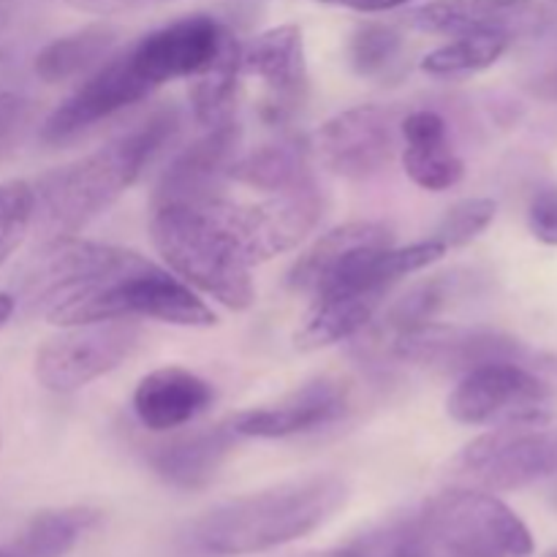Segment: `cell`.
Here are the masks:
<instances>
[{"mask_svg":"<svg viewBox=\"0 0 557 557\" xmlns=\"http://www.w3.org/2000/svg\"><path fill=\"white\" fill-rule=\"evenodd\" d=\"M451 288H455V281L449 275H433L428 281L417 283L395 305H389L384 321H381V332L389 335V341H395L403 332L430 324L444 310V305L449 302Z\"/></svg>","mask_w":557,"mask_h":557,"instance_id":"obj_29","label":"cell"},{"mask_svg":"<svg viewBox=\"0 0 557 557\" xmlns=\"http://www.w3.org/2000/svg\"><path fill=\"white\" fill-rule=\"evenodd\" d=\"M435 555L446 557H531L536 549L525 522L493 493L451 487L419 511Z\"/></svg>","mask_w":557,"mask_h":557,"instance_id":"obj_4","label":"cell"},{"mask_svg":"<svg viewBox=\"0 0 557 557\" xmlns=\"http://www.w3.org/2000/svg\"><path fill=\"white\" fill-rule=\"evenodd\" d=\"M544 557H557V549H553V553H547Z\"/></svg>","mask_w":557,"mask_h":557,"instance_id":"obj_39","label":"cell"},{"mask_svg":"<svg viewBox=\"0 0 557 557\" xmlns=\"http://www.w3.org/2000/svg\"><path fill=\"white\" fill-rule=\"evenodd\" d=\"M495 212H498V205L493 199H484V196L457 201L441 218V223L433 232V239H438L446 250L462 248V245L473 243L482 232H487L490 223L495 221Z\"/></svg>","mask_w":557,"mask_h":557,"instance_id":"obj_32","label":"cell"},{"mask_svg":"<svg viewBox=\"0 0 557 557\" xmlns=\"http://www.w3.org/2000/svg\"><path fill=\"white\" fill-rule=\"evenodd\" d=\"M326 5H341V9L362 11V14H379V11H395L400 5L413 3V0H319Z\"/></svg>","mask_w":557,"mask_h":557,"instance_id":"obj_35","label":"cell"},{"mask_svg":"<svg viewBox=\"0 0 557 557\" xmlns=\"http://www.w3.org/2000/svg\"><path fill=\"white\" fill-rule=\"evenodd\" d=\"M348 408V389L341 381L315 379L272 406L250 408L232 419L239 438H292L337 422Z\"/></svg>","mask_w":557,"mask_h":557,"instance_id":"obj_18","label":"cell"},{"mask_svg":"<svg viewBox=\"0 0 557 557\" xmlns=\"http://www.w3.org/2000/svg\"><path fill=\"white\" fill-rule=\"evenodd\" d=\"M237 120H228L215 128H205V134L194 145L185 147L169 163L156 188V207L205 205V201L218 199L221 183L228 177V166L237 158Z\"/></svg>","mask_w":557,"mask_h":557,"instance_id":"obj_17","label":"cell"},{"mask_svg":"<svg viewBox=\"0 0 557 557\" xmlns=\"http://www.w3.org/2000/svg\"><path fill=\"white\" fill-rule=\"evenodd\" d=\"M395 245L392 228L379 221H351L315 239L288 270V288L319 297L346 281L364 259Z\"/></svg>","mask_w":557,"mask_h":557,"instance_id":"obj_16","label":"cell"},{"mask_svg":"<svg viewBox=\"0 0 557 557\" xmlns=\"http://www.w3.org/2000/svg\"><path fill=\"white\" fill-rule=\"evenodd\" d=\"M330 557H438L433 544L424 536L419 515L400 517V520L384 522L370 528L362 536L351 539L337 547Z\"/></svg>","mask_w":557,"mask_h":557,"instance_id":"obj_27","label":"cell"},{"mask_svg":"<svg viewBox=\"0 0 557 557\" xmlns=\"http://www.w3.org/2000/svg\"><path fill=\"white\" fill-rule=\"evenodd\" d=\"M117 44V30L109 25H87L74 33L49 41L36 54L33 71L47 85H65L71 79H79L87 71L98 69L109 52Z\"/></svg>","mask_w":557,"mask_h":557,"instance_id":"obj_24","label":"cell"},{"mask_svg":"<svg viewBox=\"0 0 557 557\" xmlns=\"http://www.w3.org/2000/svg\"><path fill=\"white\" fill-rule=\"evenodd\" d=\"M406 22L435 36L539 38L557 30V9L542 0H430L408 11Z\"/></svg>","mask_w":557,"mask_h":557,"instance_id":"obj_11","label":"cell"},{"mask_svg":"<svg viewBox=\"0 0 557 557\" xmlns=\"http://www.w3.org/2000/svg\"><path fill=\"white\" fill-rule=\"evenodd\" d=\"M150 234L158 253L180 281L232 310H248L256 302L250 264L212 215L210 201L156 207Z\"/></svg>","mask_w":557,"mask_h":557,"instance_id":"obj_3","label":"cell"},{"mask_svg":"<svg viewBox=\"0 0 557 557\" xmlns=\"http://www.w3.org/2000/svg\"><path fill=\"white\" fill-rule=\"evenodd\" d=\"M403 169L424 190H449L466 177V163L449 141L446 120L438 112L419 109L400 125Z\"/></svg>","mask_w":557,"mask_h":557,"instance_id":"obj_20","label":"cell"},{"mask_svg":"<svg viewBox=\"0 0 557 557\" xmlns=\"http://www.w3.org/2000/svg\"><path fill=\"white\" fill-rule=\"evenodd\" d=\"M528 226L544 245L557 248V185H542L528 205Z\"/></svg>","mask_w":557,"mask_h":557,"instance_id":"obj_34","label":"cell"},{"mask_svg":"<svg viewBox=\"0 0 557 557\" xmlns=\"http://www.w3.org/2000/svg\"><path fill=\"white\" fill-rule=\"evenodd\" d=\"M228 36L232 30L215 16L190 14L147 33L134 47H128V54L145 79L158 90L166 82L194 79L210 69Z\"/></svg>","mask_w":557,"mask_h":557,"instance_id":"obj_13","label":"cell"},{"mask_svg":"<svg viewBox=\"0 0 557 557\" xmlns=\"http://www.w3.org/2000/svg\"><path fill=\"white\" fill-rule=\"evenodd\" d=\"M141 259L145 256L136 250L79 239L74 234L44 239L22 275L20 299L25 302L27 313H41L44 319L52 321L60 310L90 297L103 283L123 275Z\"/></svg>","mask_w":557,"mask_h":557,"instance_id":"obj_5","label":"cell"},{"mask_svg":"<svg viewBox=\"0 0 557 557\" xmlns=\"http://www.w3.org/2000/svg\"><path fill=\"white\" fill-rule=\"evenodd\" d=\"M348 484L332 473L294 479L207 511L196 539L207 553L256 555L319 531L346 506Z\"/></svg>","mask_w":557,"mask_h":557,"instance_id":"obj_2","label":"cell"},{"mask_svg":"<svg viewBox=\"0 0 557 557\" xmlns=\"http://www.w3.org/2000/svg\"><path fill=\"white\" fill-rule=\"evenodd\" d=\"M449 476L484 493H509L557 476V419L498 424L457 451Z\"/></svg>","mask_w":557,"mask_h":557,"instance_id":"obj_6","label":"cell"},{"mask_svg":"<svg viewBox=\"0 0 557 557\" xmlns=\"http://www.w3.org/2000/svg\"><path fill=\"white\" fill-rule=\"evenodd\" d=\"M553 386L525 362H490L460 379L446 400L455 422L498 428L553 417Z\"/></svg>","mask_w":557,"mask_h":557,"instance_id":"obj_9","label":"cell"},{"mask_svg":"<svg viewBox=\"0 0 557 557\" xmlns=\"http://www.w3.org/2000/svg\"><path fill=\"white\" fill-rule=\"evenodd\" d=\"M239 76H243V44L232 33L210 69L194 76L190 107H194V117L201 128H215V125L234 120Z\"/></svg>","mask_w":557,"mask_h":557,"instance_id":"obj_25","label":"cell"},{"mask_svg":"<svg viewBox=\"0 0 557 557\" xmlns=\"http://www.w3.org/2000/svg\"><path fill=\"white\" fill-rule=\"evenodd\" d=\"M98 522V511L87 506L41 511L25 531L3 549V557H63Z\"/></svg>","mask_w":557,"mask_h":557,"instance_id":"obj_26","label":"cell"},{"mask_svg":"<svg viewBox=\"0 0 557 557\" xmlns=\"http://www.w3.org/2000/svg\"><path fill=\"white\" fill-rule=\"evenodd\" d=\"M145 332L134 319L96 321V324L65 326L49 337L36 354V379L49 392L85 389L101 375L117 370L139 351Z\"/></svg>","mask_w":557,"mask_h":557,"instance_id":"obj_8","label":"cell"},{"mask_svg":"<svg viewBox=\"0 0 557 557\" xmlns=\"http://www.w3.org/2000/svg\"><path fill=\"white\" fill-rule=\"evenodd\" d=\"M228 180L264 194L302 188L315 183L310 172V147L305 139H281L256 147L248 156L234 158Z\"/></svg>","mask_w":557,"mask_h":557,"instance_id":"obj_22","label":"cell"},{"mask_svg":"<svg viewBox=\"0 0 557 557\" xmlns=\"http://www.w3.org/2000/svg\"><path fill=\"white\" fill-rule=\"evenodd\" d=\"M403 38L395 27L368 22L354 30L348 41V60L359 76H384L400 58Z\"/></svg>","mask_w":557,"mask_h":557,"instance_id":"obj_30","label":"cell"},{"mask_svg":"<svg viewBox=\"0 0 557 557\" xmlns=\"http://www.w3.org/2000/svg\"><path fill=\"white\" fill-rule=\"evenodd\" d=\"M74 3L76 9H87V11H114V9H123L128 0H69Z\"/></svg>","mask_w":557,"mask_h":557,"instance_id":"obj_36","label":"cell"},{"mask_svg":"<svg viewBox=\"0 0 557 557\" xmlns=\"http://www.w3.org/2000/svg\"><path fill=\"white\" fill-rule=\"evenodd\" d=\"M511 41L500 36H455L451 41L441 44L430 54H424L422 71L441 79H455V76L479 74L490 69L506 54Z\"/></svg>","mask_w":557,"mask_h":557,"instance_id":"obj_28","label":"cell"},{"mask_svg":"<svg viewBox=\"0 0 557 557\" xmlns=\"http://www.w3.org/2000/svg\"><path fill=\"white\" fill-rule=\"evenodd\" d=\"M384 294H321L294 335L299 351H319L362 332L375 319Z\"/></svg>","mask_w":557,"mask_h":557,"instance_id":"obj_23","label":"cell"},{"mask_svg":"<svg viewBox=\"0 0 557 557\" xmlns=\"http://www.w3.org/2000/svg\"><path fill=\"white\" fill-rule=\"evenodd\" d=\"M212 400L215 392L210 381L177 364H169L152 370L136 384L134 411L147 430L169 433L201 417Z\"/></svg>","mask_w":557,"mask_h":557,"instance_id":"obj_19","label":"cell"},{"mask_svg":"<svg viewBox=\"0 0 557 557\" xmlns=\"http://www.w3.org/2000/svg\"><path fill=\"white\" fill-rule=\"evenodd\" d=\"M152 92H156V87L145 79V74L136 69L128 49H125V52L114 54L112 60L92 69V74L44 120V141L60 145V141L74 139L82 131L145 101Z\"/></svg>","mask_w":557,"mask_h":557,"instance_id":"obj_12","label":"cell"},{"mask_svg":"<svg viewBox=\"0 0 557 557\" xmlns=\"http://www.w3.org/2000/svg\"><path fill=\"white\" fill-rule=\"evenodd\" d=\"M392 354L408 364L435 370V373L466 375L490 362H525L531 364L533 354L525 343L482 326L430 324L408 330L389 341Z\"/></svg>","mask_w":557,"mask_h":557,"instance_id":"obj_10","label":"cell"},{"mask_svg":"<svg viewBox=\"0 0 557 557\" xmlns=\"http://www.w3.org/2000/svg\"><path fill=\"white\" fill-rule=\"evenodd\" d=\"M210 210L234 239L243 259L253 267L297 248L321 223L324 196L319 185L310 183L283 194H270V199L253 205H234L218 196L210 199Z\"/></svg>","mask_w":557,"mask_h":557,"instance_id":"obj_7","label":"cell"},{"mask_svg":"<svg viewBox=\"0 0 557 557\" xmlns=\"http://www.w3.org/2000/svg\"><path fill=\"white\" fill-rule=\"evenodd\" d=\"M174 131H177V112L161 109L150 114L139 128L117 136L69 166L49 172L33 188L36 194L33 226L41 232V243L71 237L90 226L139 180L147 163L166 145Z\"/></svg>","mask_w":557,"mask_h":557,"instance_id":"obj_1","label":"cell"},{"mask_svg":"<svg viewBox=\"0 0 557 557\" xmlns=\"http://www.w3.org/2000/svg\"><path fill=\"white\" fill-rule=\"evenodd\" d=\"M5 20H9V14H5V5L0 3V33H3V27H5Z\"/></svg>","mask_w":557,"mask_h":557,"instance_id":"obj_38","label":"cell"},{"mask_svg":"<svg viewBox=\"0 0 557 557\" xmlns=\"http://www.w3.org/2000/svg\"><path fill=\"white\" fill-rule=\"evenodd\" d=\"M237 438L239 435L234 433L232 422L196 430V433L158 446L150 455V466L172 487L201 490L218 476Z\"/></svg>","mask_w":557,"mask_h":557,"instance_id":"obj_21","label":"cell"},{"mask_svg":"<svg viewBox=\"0 0 557 557\" xmlns=\"http://www.w3.org/2000/svg\"><path fill=\"white\" fill-rule=\"evenodd\" d=\"M33 207H36V194L25 180L0 185V270L30 232Z\"/></svg>","mask_w":557,"mask_h":557,"instance_id":"obj_31","label":"cell"},{"mask_svg":"<svg viewBox=\"0 0 557 557\" xmlns=\"http://www.w3.org/2000/svg\"><path fill=\"white\" fill-rule=\"evenodd\" d=\"M30 101L20 92L0 90V158L9 156L20 145L27 123H30Z\"/></svg>","mask_w":557,"mask_h":557,"instance_id":"obj_33","label":"cell"},{"mask_svg":"<svg viewBox=\"0 0 557 557\" xmlns=\"http://www.w3.org/2000/svg\"><path fill=\"white\" fill-rule=\"evenodd\" d=\"M243 74L264 85L261 117L272 125L292 120L308 96V58L297 25H277L243 47Z\"/></svg>","mask_w":557,"mask_h":557,"instance_id":"obj_15","label":"cell"},{"mask_svg":"<svg viewBox=\"0 0 557 557\" xmlns=\"http://www.w3.org/2000/svg\"><path fill=\"white\" fill-rule=\"evenodd\" d=\"M392 114L375 103H362L326 120L315 134V152L332 174L368 180L395 158Z\"/></svg>","mask_w":557,"mask_h":557,"instance_id":"obj_14","label":"cell"},{"mask_svg":"<svg viewBox=\"0 0 557 557\" xmlns=\"http://www.w3.org/2000/svg\"><path fill=\"white\" fill-rule=\"evenodd\" d=\"M0 557H3V555H0Z\"/></svg>","mask_w":557,"mask_h":557,"instance_id":"obj_40","label":"cell"},{"mask_svg":"<svg viewBox=\"0 0 557 557\" xmlns=\"http://www.w3.org/2000/svg\"><path fill=\"white\" fill-rule=\"evenodd\" d=\"M14 310H16V297H11V294H0V330L9 324Z\"/></svg>","mask_w":557,"mask_h":557,"instance_id":"obj_37","label":"cell"}]
</instances>
